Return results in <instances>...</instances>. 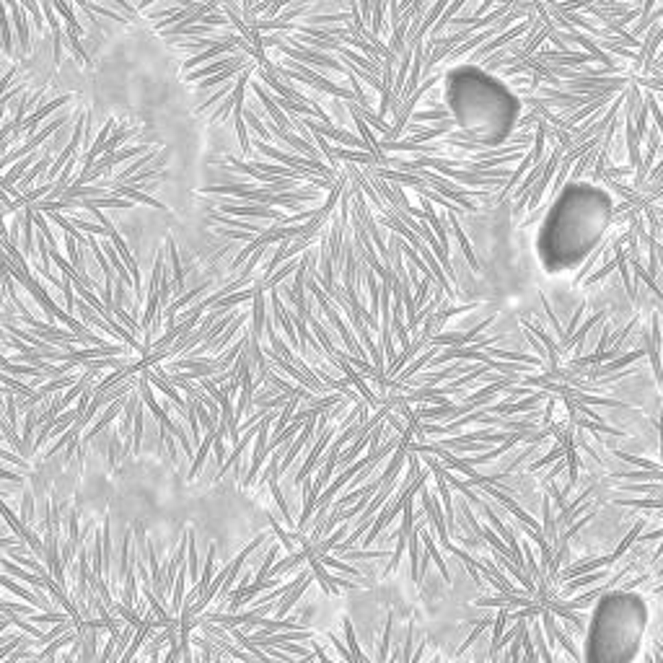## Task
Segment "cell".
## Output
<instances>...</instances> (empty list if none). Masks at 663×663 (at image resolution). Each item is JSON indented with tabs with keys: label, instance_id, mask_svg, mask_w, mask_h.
Instances as JSON below:
<instances>
[{
	"label": "cell",
	"instance_id": "obj_1",
	"mask_svg": "<svg viewBox=\"0 0 663 663\" xmlns=\"http://www.w3.org/2000/svg\"><path fill=\"white\" fill-rule=\"evenodd\" d=\"M614 218V202L601 186L568 184L552 202L536 233V256L549 275L570 272L601 244Z\"/></svg>",
	"mask_w": 663,
	"mask_h": 663
},
{
	"label": "cell",
	"instance_id": "obj_2",
	"mask_svg": "<svg viewBox=\"0 0 663 663\" xmlns=\"http://www.w3.org/2000/svg\"><path fill=\"white\" fill-rule=\"evenodd\" d=\"M448 112L472 145L487 148L511 135L521 106L495 75L479 68H461L448 78Z\"/></svg>",
	"mask_w": 663,
	"mask_h": 663
},
{
	"label": "cell",
	"instance_id": "obj_3",
	"mask_svg": "<svg viewBox=\"0 0 663 663\" xmlns=\"http://www.w3.org/2000/svg\"><path fill=\"white\" fill-rule=\"evenodd\" d=\"M651 622L648 601L635 591H612L596 604L586 642L583 663H635Z\"/></svg>",
	"mask_w": 663,
	"mask_h": 663
},
{
	"label": "cell",
	"instance_id": "obj_4",
	"mask_svg": "<svg viewBox=\"0 0 663 663\" xmlns=\"http://www.w3.org/2000/svg\"><path fill=\"white\" fill-rule=\"evenodd\" d=\"M210 210L218 208V213L231 215V218H265V221L280 223L285 226L288 215H282V210L269 208V205H254V202H231V200H221L215 205H208Z\"/></svg>",
	"mask_w": 663,
	"mask_h": 663
},
{
	"label": "cell",
	"instance_id": "obj_5",
	"mask_svg": "<svg viewBox=\"0 0 663 663\" xmlns=\"http://www.w3.org/2000/svg\"><path fill=\"white\" fill-rule=\"evenodd\" d=\"M70 101V93H62V96H58V99H52V101H45L42 106H36V112H32V114L23 119V125H19L16 128V132H13V138H19V135H26V140L34 138L36 132H39V122H45L49 114H55L58 109H62V106Z\"/></svg>",
	"mask_w": 663,
	"mask_h": 663
},
{
	"label": "cell",
	"instance_id": "obj_6",
	"mask_svg": "<svg viewBox=\"0 0 663 663\" xmlns=\"http://www.w3.org/2000/svg\"><path fill=\"white\" fill-rule=\"evenodd\" d=\"M231 68H249V62H246L244 55L233 52V55H226V58L215 60V62H210V65H202V68L192 70V73H186L184 81L186 83L208 81V78H213V75H218V73H226V70H231Z\"/></svg>",
	"mask_w": 663,
	"mask_h": 663
},
{
	"label": "cell",
	"instance_id": "obj_7",
	"mask_svg": "<svg viewBox=\"0 0 663 663\" xmlns=\"http://www.w3.org/2000/svg\"><path fill=\"white\" fill-rule=\"evenodd\" d=\"M249 88L256 93V99L265 104V112H267V117L278 125L280 130H288V132H293V122H291V117L285 114L282 109L278 106V101H275V96H269L267 93V88L262 86L259 81H249Z\"/></svg>",
	"mask_w": 663,
	"mask_h": 663
},
{
	"label": "cell",
	"instance_id": "obj_8",
	"mask_svg": "<svg viewBox=\"0 0 663 663\" xmlns=\"http://www.w3.org/2000/svg\"><path fill=\"white\" fill-rule=\"evenodd\" d=\"M166 254H169V262H171V278H174L171 291H174V296L179 298V296H184L186 288H184V267H182V259H179V252H176L174 236L166 239Z\"/></svg>",
	"mask_w": 663,
	"mask_h": 663
},
{
	"label": "cell",
	"instance_id": "obj_9",
	"mask_svg": "<svg viewBox=\"0 0 663 663\" xmlns=\"http://www.w3.org/2000/svg\"><path fill=\"white\" fill-rule=\"evenodd\" d=\"M11 19L16 26V34H19V49H21V58L32 49V36H29V19L26 11L21 8V3H11Z\"/></svg>",
	"mask_w": 663,
	"mask_h": 663
},
{
	"label": "cell",
	"instance_id": "obj_10",
	"mask_svg": "<svg viewBox=\"0 0 663 663\" xmlns=\"http://www.w3.org/2000/svg\"><path fill=\"white\" fill-rule=\"evenodd\" d=\"M112 197H122V200H130V202H140V205H148V208L166 210V205H163L161 200L151 197L148 192H140V189H135V186H128V184L112 186Z\"/></svg>",
	"mask_w": 663,
	"mask_h": 663
},
{
	"label": "cell",
	"instance_id": "obj_11",
	"mask_svg": "<svg viewBox=\"0 0 663 663\" xmlns=\"http://www.w3.org/2000/svg\"><path fill=\"white\" fill-rule=\"evenodd\" d=\"M208 223H213V226H231V228H244L246 233H254V236H262V233L267 231V228H262V226H254V223H249V221H241V218H231V215H223V213H218V210H210Z\"/></svg>",
	"mask_w": 663,
	"mask_h": 663
},
{
	"label": "cell",
	"instance_id": "obj_12",
	"mask_svg": "<svg viewBox=\"0 0 663 663\" xmlns=\"http://www.w3.org/2000/svg\"><path fill=\"white\" fill-rule=\"evenodd\" d=\"M233 125H236V132H239V143H241V153L244 158L252 156V143H249V128L244 122V93L239 96V104L233 109Z\"/></svg>",
	"mask_w": 663,
	"mask_h": 663
},
{
	"label": "cell",
	"instance_id": "obj_13",
	"mask_svg": "<svg viewBox=\"0 0 663 663\" xmlns=\"http://www.w3.org/2000/svg\"><path fill=\"white\" fill-rule=\"evenodd\" d=\"M21 252L26 259H32V254H34L36 249H32L34 246V210L32 208H23L21 213Z\"/></svg>",
	"mask_w": 663,
	"mask_h": 663
},
{
	"label": "cell",
	"instance_id": "obj_14",
	"mask_svg": "<svg viewBox=\"0 0 663 663\" xmlns=\"http://www.w3.org/2000/svg\"><path fill=\"white\" fill-rule=\"evenodd\" d=\"M0 52L13 58L16 47H13V32H11V19H8V8L0 3Z\"/></svg>",
	"mask_w": 663,
	"mask_h": 663
},
{
	"label": "cell",
	"instance_id": "obj_15",
	"mask_svg": "<svg viewBox=\"0 0 663 663\" xmlns=\"http://www.w3.org/2000/svg\"><path fill=\"white\" fill-rule=\"evenodd\" d=\"M215 433H205V438H202V443H200V451L197 456H195V461L189 464V474H186V479H197V474L202 472V466H205V459H208L210 448H213V443H215Z\"/></svg>",
	"mask_w": 663,
	"mask_h": 663
},
{
	"label": "cell",
	"instance_id": "obj_16",
	"mask_svg": "<svg viewBox=\"0 0 663 663\" xmlns=\"http://www.w3.org/2000/svg\"><path fill=\"white\" fill-rule=\"evenodd\" d=\"M256 280H259V278H256ZM254 293H256V282L249 288V291H239V293H231V296L221 298V301L215 303L213 309H221V311H226V309H233V306H239V303L254 301Z\"/></svg>",
	"mask_w": 663,
	"mask_h": 663
},
{
	"label": "cell",
	"instance_id": "obj_17",
	"mask_svg": "<svg viewBox=\"0 0 663 663\" xmlns=\"http://www.w3.org/2000/svg\"><path fill=\"white\" fill-rule=\"evenodd\" d=\"M75 381H78V378H75V373H73V376L68 373V376H62V378H55V381H47V384H42V386H39V394L45 396V399H49V396L58 394V391H62V389L68 391V389L75 384Z\"/></svg>",
	"mask_w": 663,
	"mask_h": 663
},
{
	"label": "cell",
	"instance_id": "obj_18",
	"mask_svg": "<svg viewBox=\"0 0 663 663\" xmlns=\"http://www.w3.org/2000/svg\"><path fill=\"white\" fill-rule=\"evenodd\" d=\"M52 8L65 19V23H68V32H73L75 36L83 34V26L78 23V19H75V11L70 8V5H65V3H60V0H52Z\"/></svg>",
	"mask_w": 663,
	"mask_h": 663
},
{
	"label": "cell",
	"instance_id": "obj_19",
	"mask_svg": "<svg viewBox=\"0 0 663 663\" xmlns=\"http://www.w3.org/2000/svg\"><path fill=\"white\" fill-rule=\"evenodd\" d=\"M244 122H246V128L252 130V132H256L259 138H262V143H267L269 145V140H272V135H269V130L262 125V119L256 117V112H252L249 106H244Z\"/></svg>",
	"mask_w": 663,
	"mask_h": 663
},
{
	"label": "cell",
	"instance_id": "obj_20",
	"mask_svg": "<svg viewBox=\"0 0 663 663\" xmlns=\"http://www.w3.org/2000/svg\"><path fill=\"white\" fill-rule=\"evenodd\" d=\"M143 433H145V420H143V399H140L138 407H135V428H132V451H135V456L143 448V438H145Z\"/></svg>",
	"mask_w": 663,
	"mask_h": 663
},
{
	"label": "cell",
	"instance_id": "obj_21",
	"mask_svg": "<svg viewBox=\"0 0 663 663\" xmlns=\"http://www.w3.org/2000/svg\"><path fill=\"white\" fill-rule=\"evenodd\" d=\"M233 88H236V83H226V86H221L218 91H215V93H210L208 99H205V104H200L197 109H195V114H202V112H208L210 106H215V104L221 106V101H223V99H228V96H231Z\"/></svg>",
	"mask_w": 663,
	"mask_h": 663
},
{
	"label": "cell",
	"instance_id": "obj_22",
	"mask_svg": "<svg viewBox=\"0 0 663 663\" xmlns=\"http://www.w3.org/2000/svg\"><path fill=\"white\" fill-rule=\"evenodd\" d=\"M298 267H301V259H288V262L282 265V269H278V272H275V275H272V278L265 282V288H267V291H275V288H278L280 282L288 278V275H296V269H298Z\"/></svg>",
	"mask_w": 663,
	"mask_h": 663
},
{
	"label": "cell",
	"instance_id": "obj_23",
	"mask_svg": "<svg viewBox=\"0 0 663 663\" xmlns=\"http://www.w3.org/2000/svg\"><path fill=\"white\" fill-rule=\"evenodd\" d=\"M68 135H70V125H65V128L60 130V132H58V135H55V138H52V140H49V143H47L45 153H49V156H55V158H58L60 153H62V148H65V145H68V143H70Z\"/></svg>",
	"mask_w": 663,
	"mask_h": 663
},
{
	"label": "cell",
	"instance_id": "obj_24",
	"mask_svg": "<svg viewBox=\"0 0 663 663\" xmlns=\"http://www.w3.org/2000/svg\"><path fill=\"white\" fill-rule=\"evenodd\" d=\"M135 132H138L135 128H119L117 132H112V135H109V140H106V153L119 151V148H122V143H125L130 135H135ZM106 153H104V156H106Z\"/></svg>",
	"mask_w": 663,
	"mask_h": 663
},
{
	"label": "cell",
	"instance_id": "obj_25",
	"mask_svg": "<svg viewBox=\"0 0 663 663\" xmlns=\"http://www.w3.org/2000/svg\"><path fill=\"white\" fill-rule=\"evenodd\" d=\"M244 322H246V314H239V316H236V322H233V324L228 326L226 332H223V337L218 339V342H215V348L210 350V352H221V350L226 348V345H228V342H231L233 337H236V332L241 329V324H244Z\"/></svg>",
	"mask_w": 663,
	"mask_h": 663
},
{
	"label": "cell",
	"instance_id": "obj_26",
	"mask_svg": "<svg viewBox=\"0 0 663 663\" xmlns=\"http://www.w3.org/2000/svg\"><path fill=\"white\" fill-rule=\"evenodd\" d=\"M34 226L39 228V233L47 239V244H49V249L52 252H58V239H55V233H52V228H49V223H47V215L45 213H34Z\"/></svg>",
	"mask_w": 663,
	"mask_h": 663
},
{
	"label": "cell",
	"instance_id": "obj_27",
	"mask_svg": "<svg viewBox=\"0 0 663 663\" xmlns=\"http://www.w3.org/2000/svg\"><path fill=\"white\" fill-rule=\"evenodd\" d=\"M239 70H246V68H231V70H226V73H218V75H213V78H208V81H200L197 88H200V91H205V88H218V86H223V83L231 81Z\"/></svg>",
	"mask_w": 663,
	"mask_h": 663
},
{
	"label": "cell",
	"instance_id": "obj_28",
	"mask_svg": "<svg viewBox=\"0 0 663 663\" xmlns=\"http://www.w3.org/2000/svg\"><path fill=\"white\" fill-rule=\"evenodd\" d=\"M62 36H65V45L70 47V52H73V55H75V60H78V62H81V65H88V58H86V52H83V45H81V39H78V36L73 34V32H68V29H65V32H62Z\"/></svg>",
	"mask_w": 663,
	"mask_h": 663
},
{
	"label": "cell",
	"instance_id": "obj_29",
	"mask_svg": "<svg viewBox=\"0 0 663 663\" xmlns=\"http://www.w3.org/2000/svg\"><path fill=\"white\" fill-rule=\"evenodd\" d=\"M119 461H122V438H119V433L112 431V438H109V469H114Z\"/></svg>",
	"mask_w": 663,
	"mask_h": 663
},
{
	"label": "cell",
	"instance_id": "obj_30",
	"mask_svg": "<svg viewBox=\"0 0 663 663\" xmlns=\"http://www.w3.org/2000/svg\"><path fill=\"white\" fill-rule=\"evenodd\" d=\"M337 158H342V161H355V163H371L373 161L371 156L358 153V151H348V148H335V161H337Z\"/></svg>",
	"mask_w": 663,
	"mask_h": 663
},
{
	"label": "cell",
	"instance_id": "obj_31",
	"mask_svg": "<svg viewBox=\"0 0 663 663\" xmlns=\"http://www.w3.org/2000/svg\"><path fill=\"white\" fill-rule=\"evenodd\" d=\"M365 443H368V438H365V433H363L361 438H358V441L352 443V446H350V448H348V451H345V454L339 456V461H337V464H339V466H348L350 461L355 459V456L361 454V448H363V446H365Z\"/></svg>",
	"mask_w": 663,
	"mask_h": 663
},
{
	"label": "cell",
	"instance_id": "obj_32",
	"mask_svg": "<svg viewBox=\"0 0 663 663\" xmlns=\"http://www.w3.org/2000/svg\"><path fill=\"white\" fill-rule=\"evenodd\" d=\"M0 479L3 482H11V485H19V487H26V474L23 472H16L11 466H0Z\"/></svg>",
	"mask_w": 663,
	"mask_h": 663
},
{
	"label": "cell",
	"instance_id": "obj_33",
	"mask_svg": "<svg viewBox=\"0 0 663 663\" xmlns=\"http://www.w3.org/2000/svg\"><path fill=\"white\" fill-rule=\"evenodd\" d=\"M0 461H3V464L19 466L21 472H29V461H26V459H21L16 451H5V448H0Z\"/></svg>",
	"mask_w": 663,
	"mask_h": 663
},
{
	"label": "cell",
	"instance_id": "obj_34",
	"mask_svg": "<svg viewBox=\"0 0 663 663\" xmlns=\"http://www.w3.org/2000/svg\"><path fill=\"white\" fill-rule=\"evenodd\" d=\"M21 8L29 16H32V21H34V26H36V32H45V19H42V5H36V3H21Z\"/></svg>",
	"mask_w": 663,
	"mask_h": 663
},
{
	"label": "cell",
	"instance_id": "obj_35",
	"mask_svg": "<svg viewBox=\"0 0 663 663\" xmlns=\"http://www.w3.org/2000/svg\"><path fill=\"white\" fill-rule=\"evenodd\" d=\"M34 518V495H32V490H29V485H26V490H23V511H21V524H29Z\"/></svg>",
	"mask_w": 663,
	"mask_h": 663
},
{
	"label": "cell",
	"instance_id": "obj_36",
	"mask_svg": "<svg viewBox=\"0 0 663 663\" xmlns=\"http://www.w3.org/2000/svg\"><path fill=\"white\" fill-rule=\"evenodd\" d=\"M16 73H19V65H11V68L3 73V78H0V99H3V96H5V93H8L13 88Z\"/></svg>",
	"mask_w": 663,
	"mask_h": 663
},
{
	"label": "cell",
	"instance_id": "obj_37",
	"mask_svg": "<svg viewBox=\"0 0 663 663\" xmlns=\"http://www.w3.org/2000/svg\"><path fill=\"white\" fill-rule=\"evenodd\" d=\"M337 52H339V55H342V58H345V60H355V62H361L363 68L376 70V65H371V62H368V60L363 58V55H358V52H352V49H348V47H339Z\"/></svg>",
	"mask_w": 663,
	"mask_h": 663
},
{
	"label": "cell",
	"instance_id": "obj_38",
	"mask_svg": "<svg viewBox=\"0 0 663 663\" xmlns=\"http://www.w3.org/2000/svg\"><path fill=\"white\" fill-rule=\"evenodd\" d=\"M62 29H52V49H55V65H60V60H62Z\"/></svg>",
	"mask_w": 663,
	"mask_h": 663
},
{
	"label": "cell",
	"instance_id": "obj_39",
	"mask_svg": "<svg viewBox=\"0 0 663 663\" xmlns=\"http://www.w3.org/2000/svg\"><path fill=\"white\" fill-rule=\"evenodd\" d=\"M215 231L221 233V236H228V239H236V241H254V239H256L254 233H246V231H226V228H221V226H218Z\"/></svg>",
	"mask_w": 663,
	"mask_h": 663
},
{
	"label": "cell",
	"instance_id": "obj_40",
	"mask_svg": "<svg viewBox=\"0 0 663 663\" xmlns=\"http://www.w3.org/2000/svg\"><path fill=\"white\" fill-rule=\"evenodd\" d=\"M285 5H288V0H278V3H272V5L267 8V19H265V21H275V19H278V13L282 11Z\"/></svg>",
	"mask_w": 663,
	"mask_h": 663
},
{
	"label": "cell",
	"instance_id": "obj_41",
	"mask_svg": "<svg viewBox=\"0 0 663 663\" xmlns=\"http://www.w3.org/2000/svg\"><path fill=\"white\" fill-rule=\"evenodd\" d=\"M373 29H376V32L381 29V8H376V16H373Z\"/></svg>",
	"mask_w": 663,
	"mask_h": 663
},
{
	"label": "cell",
	"instance_id": "obj_42",
	"mask_svg": "<svg viewBox=\"0 0 663 663\" xmlns=\"http://www.w3.org/2000/svg\"><path fill=\"white\" fill-rule=\"evenodd\" d=\"M3 412H5V402H3V396H0V418H3Z\"/></svg>",
	"mask_w": 663,
	"mask_h": 663
}]
</instances>
